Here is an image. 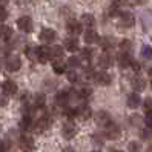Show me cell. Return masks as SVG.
<instances>
[{
    "instance_id": "6da1fadb",
    "label": "cell",
    "mask_w": 152,
    "mask_h": 152,
    "mask_svg": "<svg viewBox=\"0 0 152 152\" xmlns=\"http://www.w3.org/2000/svg\"><path fill=\"white\" fill-rule=\"evenodd\" d=\"M17 26H19V29H20V31H23V32H31V31H32V28H34L31 17H28V15L20 17V19L17 20Z\"/></svg>"
},
{
    "instance_id": "7a4b0ae2",
    "label": "cell",
    "mask_w": 152,
    "mask_h": 152,
    "mask_svg": "<svg viewBox=\"0 0 152 152\" xmlns=\"http://www.w3.org/2000/svg\"><path fill=\"white\" fill-rule=\"evenodd\" d=\"M39 39L43 42V43H52L56 39H57V32L54 31V29H49V28H45V29H42V32H40V35H39Z\"/></svg>"
},
{
    "instance_id": "3957f363",
    "label": "cell",
    "mask_w": 152,
    "mask_h": 152,
    "mask_svg": "<svg viewBox=\"0 0 152 152\" xmlns=\"http://www.w3.org/2000/svg\"><path fill=\"white\" fill-rule=\"evenodd\" d=\"M75 117H78L80 120L86 121V120H89V118L92 117V111H91V108H89V106L82 104V106H78V108L75 109Z\"/></svg>"
},
{
    "instance_id": "277c9868",
    "label": "cell",
    "mask_w": 152,
    "mask_h": 152,
    "mask_svg": "<svg viewBox=\"0 0 152 152\" xmlns=\"http://www.w3.org/2000/svg\"><path fill=\"white\" fill-rule=\"evenodd\" d=\"M19 146H20V149H22L23 152H31V151L34 149V146H35V143H34V140H32L31 137L22 135L20 140H19Z\"/></svg>"
},
{
    "instance_id": "5b68a950",
    "label": "cell",
    "mask_w": 152,
    "mask_h": 152,
    "mask_svg": "<svg viewBox=\"0 0 152 152\" xmlns=\"http://www.w3.org/2000/svg\"><path fill=\"white\" fill-rule=\"evenodd\" d=\"M22 66L20 63V58L17 56H10L6 58V69L10 71V72H15V71H19Z\"/></svg>"
},
{
    "instance_id": "8992f818",
    "label": "cell",
    "mask_w": 152,
    "mask_h": 152,
    "mask_svg": "<svg viewBox=\"0 0 152 152\" xmlns=\"http://www.w3.org/2000/svg\"><path fill=\"white\" fill-rule=\"evenodd\" d=\"M94 82L98 83V85H103V86H108L111 82H112V77L108 74V72H95L94 74Z\"/></svg>"
},
{
    "instance_id": "52a82bcc",
    "label": "cell",
    "mask_w": 152,
    "mask_h": 152,
    "mask_svg": "<svg viewBox=\"0 0 152 152\" xmlns=\"http://www.w3.org/2000/svg\"><path fill=\"white\" fill-rule=\"evenodd\" d=\"M52 58V49L49 46H40L39 48V57L37 60L42 61V63H46L48 60Z\"/></svg>"
},
{
    "instance_id": "ba28073f",
    "label": "cell",
    "mask_w": 152,
    "mask_h": 152,
    "mask_svg": "<svg viewBox=\"0 0 152 152\" xmlns=\"http://www.w3.org/2000/svg\"><path fill=\"white\" fill-rule=\"evenodd\" d=\"M106 128V137L108 138H111V140H115V138H118L120 137V134H121V131H120V128L117 126V124H114V123H109L108 126H104Z\"/></svg>"
},
{
    "instance_id": "9c48e42d",
    "label": "cell",
    "mask_w": 152,
    "mask_h": 152,
    "mask_svg": "<svg viewBox=\"0 0 152 152\" xmlns=\"http://www.w3.org/2000/svg\"><path fill=\"white\" fill-rule=\"evenodd\" d=\"M98 65H100V68L103 69H108L114 65V58L111 54H108V52H103V54L98 57Z\"/></svg>"
},
{
    "instance_id": "30bf717a",
    "label": "cell",
    "mask_w": 152,
    "mask_h": 152,
    "mask_svg": "<svg viewBox=\"0 0 152 152\" xmlns=\"http://www.w3.org/2000/svg\"><path fill=\"white\" fill-rule=\"evenodd\" d=\"M95 121H97L98 126H108L111 123V115L104 111H100V112L95 114Z\"/></svg>"
},
{
    "instance_id": "8fae6325",
    "label": "cell",
    "mask_w": 152,
    "mask_h": 152,
    "mask_svg": "<svg viewBox=\"0 0 152 152\" xmlns=\"http://www.w3.org/2000/svg\"><path fill=\"white\" fill-rule=\"evenodd\" d=\"M75 134H77V128L74 126L72 123H66L63 129H61V135H63L66 140H71V138H74L75 137Z\"/></svg>"
},
{
    "instance_id": "7c38bea8",
    "label": "cell",
    "mask_w": 152,
    "mask_h": 152,
    "mask_svg": "<svg viewBox=\"0 0 152 152\" xmlns=\"http://www.w3.org/2000/svg\"><path fill=\"white\" fill-rule=\"evenodd\" d=\"M69 100H71V94L66 92V91H61V92H58V94L56 95V104L61 106V108H66L68 103H69Z\"/></svg>"
},
{
    "instance_id": "4fadbf2b",
    "label": "cell",
    "mask_w": 152,
    "mask_h": 152,
    "mask_svg": "<svg viewBox=\"0 0 152 152\" xmlns=\"http://www.w3.org/2000/svg\"><path fill=\"white\" fill-rule=\"evenodd\" d=\"M49 126H51V118L49 117H42L37 123H34V129L37 132L46 131V129H49Z\"/></svg>"
},
{
    "instance_id": "5bb4252c",
    "label": "cell",
    "mask_w": 152,
    "mask_h": 152,
    "mask_svg": "<svg viewBox=\"0 0 152 152\" xmlns=\"http://www.w3.org/2000/svg\"><path fill=\"white\" fill-rule=\"evenodd\" d=\"M66 29L69 34H72V35H77L82 32V23L77 22V20H69L66 23Z\"/></svg>"
},
{
    "instance_id": "9a60e30c",
    "label": "cell",
    "mask_w": 152,
    "mask_h": 152,
    "mask_svg": "<svg viewBox=\"0 0 152 152\" xmlns=\"http://www.w3.org/2000/svg\"><path fill=\"white\" fill-rule=\"evenodd\" d=\"M3 94L5 95H14L15 92H17V85L12 82V80H5V82H3Z\"/></svg>"
},
{
    "instance_id": "2e32d148",
    "label": "cell",
    "mask_w": 152,
    "mask_h": 152,
    "mask_svg": "<svg viewBox=\"0 0 152 152\" xmlns=\"http://www.w3.org/2000/svg\"><path fill=\"white\" fill-rule=\"evenodd\" d=\"M20 126H22V129H25V131H31V129H34V120H32L31 114H29L28 111L25 112L23 118H22V123H20Z\"/></svg>"
},
{
    "instance_id": "e0dca14e",
    "label": "cell",
    "mask_w": 152,
    "mask_h": 152,
    "mask_svg": "<svg viewBox=\"0 0 152 152\" xmlns=\"http://www.w3.org/2000/svg\"><path fill=\"white\" fill-rule=\"evenodd\" d=\"M134 22H135V19H134V15L131 12H123L120 15V25L124 26V28H131V26H134Z\"/></svg>"
},
{
    "instance_id": "ac0fdd59",
    "label": "cell",
    "mask_w": 152,
    "mask_h": 152,
    "mask_svg": "<svg viewBox=\"0 0 152 152\" xmlns=\"http://www.w3.org/2000/svg\"><path fill=\"white\" fill-rule=\"evenodd\" d=\"M82 26H85V28H88V29H92V26L95 25V19H94V15L92 14H89V12H86V14H83L82 15Z\"/></svg>"
},
{
    "instance_id": "d6986e66",
    "label": "cell",
    "mask_w": 152,
    "mask_h": 152,
    "mask_svg": "<svg viewBox=\"0 0 152 152\" xmlns=\"http://www.w3.org/2000/svg\"><path fill=\"white\" fill-rule=\"evenodd\" d=\"M132 88L135 89L137 92L140 91H145V88H146V82H145V78H141V77H134L132 78Z\"/></svg>"
},
{
    "instance_id": "ffe728a7",
    "label": "cell",
    "mask_w": 152,
    "mask_h": 152,
    "mask_svg": "<svg viewBox=\"0 0 152 152\" xmlns=\"http://www.w3.org/2000/svg\"><path fill=\"white\" fill-rule=\"evenodd\" d=\"M131 61H132V58L129 57L128 52H120L118 54V65H120V68H129Z\"/></svg>"
},
{
    "instance_id": "44dd1931",
    "label": "cell",
    "mask_w": 152,
    "mask_h": 152,
    "mask_svg": "<svg viewBox=\"0 0 152 152\" xmlns=\"http://www.w3.org/2000/svg\"><path fill=\"white\" fill-rule=\"evenodd\" d=\"M85 42L86 43H98L100 42V37H98V34L94 29H88L85 32Z\"/></svg>"
},
{
    "instance_id": "7402d4cb",
    "label": "cell",
    "mask_w": 152,
    "mask_h": 152,
    "mask_svg": "<svg viewBox=\"0 0 152 152\" xmlns=\"http://www.w3.org/2000/svg\"><path fill=\"white\" fill-rule=\"evenodd\" d=\"M11 35H12V29L10 28V26L0 25V39L6 42V40H10V39H11Z\"/></svg>"
},
{
    "instance_id": "603a6c76",
    "label": "cell",
    "mask_w": 152,
    "mask_h": 152,
    "mask_svg": "<svg viewBox=\"0 0 152 152\" xmlns=\"http://www.w3.org/2000/svg\"><path fill=\"white\" fill-rule=\"evenodd\" d=\"M128 106H129L131 109H135V108H138V106H140V97H138L137 92L135 94H131L128 97Z\"/></svg>"
},
{
    "instance_id": "cb8c5ba5",
    "label": "cell",
    "mask_w": 152,
    "mask_h": 152,
    "mask_svg": "<svg viewBox=\"0 0 152 152\" xmlns=\"http://www.w3.org/2000/svg\"><path fill=\"white\" fill-rule=\"evenodd\" d=\"M65 48L68 51H77L78 49V40L74 39V37H69L65 40Z\"/></svg>"
},
{
    "instance_id": "d4e9b609",
    "label": "cell",
    "mask_w": 152,
    "mask_h": 152,
    "mask_svg": "<svg viewBox=\"0 0 152 152\" xmlns=\"http://www.w3.org/2000/svg\"><path fill=\"white\" fill-rule=\"evenodd\" d=\"M100 45L104 51H109L115 46V42H114L112 37H104V39H100Z\"/></svg>"
},
{
    "instance_id": "484cf974",
    "label": "cell",
    "mask_w": 152,
    "mask_h": 152,
    "mask_svg": "<svg viewBox=\"0 0 152 152\" xmlns=\"http://www.w3.org/2000/svg\"><path fill=\"white\" fill-rule=\"evenodd\" d=\"M91 95H92V88H89V86H83V88H80V91H78V97H80V98L86 100V98H89Z\"/></svg>"
},
{
    "instance_id": "4316f807",
    "label": "cell",
    "mask_w": 152,
    "mask_h": 152,
    "mask_svg": "<svg viewBox=\"0 0 152 152\" xmlns=\"http://www.w3.org/2000/svg\"><path fill=\"white\" fill-rule=\"evenodd\" d=\"M51 49H52V58L51 60H61V57H63V48L61 46H54Z\"/></svg>"
},
{
    "instance_id": "83f0119b",
    "label": "cell",
    "mask_w": 152,
    "mask_h": 152,
    "mask_svg": "<svg viewBox=\"0 0 152 152\" xmlns=\"http://www.w3.org/2000/svg\"><path fill=\"white\" fill-rule=\"evenodd\" d=\"M52 68H54V72L61 74V72H65L66 65H65V63H61L60 60H54V63H52Z\"/></svg>"
},
{
    "instance_id": "f1b7e54d",
    "label": "cell",
    "mask_w": 152,
    "mask_h": 152,
    "mask_svg": "<svg viewBox=\"0 0 152 152\" xmlns=\"http://www.w3.org/2000/svg\"><path fill=\"white\" fill-rule=\"evenodd\" d=\"M66 66L71 68V69H75L80 66V58L78 57H69L68 61H66Z\"/></svg>"
},
{
    "instance_id": "f546056e",
    "label": "cell",
    "mask_w": 152,
    "mask_h": 152,
    "mask_svg": "<svg viewBox=\"0 0 152 152\" xmlns=\"http://www.w3.org/2000/svg\"><path fill=\"white\" fill-rule=\"evenodd\" d=\"M80 56H82V60L83 61H89L92 57V49H89V48H83L82 52H80Z\"/></svg>"
},
{
    "instance_id": "4dcf8cb0",
    "label": "cell",
    "mask_w": 152,
    "mask_h": 152,
    "mask_svg": "<svg viewBox=\"0 0 152 152\" xmlns=\"http://www.w3.org/2000/svg\"><path fill=\"white\" fill-rule=\"evenodd\" d=\"M26 56H28L31 60L37 58V57H39V48H32V46L26 48Z\"/></svg>"
},
{
    "instance_id": "1f68e13d",
    "label": "cell",
    "mask_w": 152,
    "mask_h": 152,
    "mask_svg": "<svg viewBox=\"0 0 152 152\" xmlns=\"http://www.w3.org/2000/svg\"><path fill=\"white\" fill-rule=\"evenodd\" d=\"M131 48H132V43H131L129 40H123V42H120V51H121V52H128V54H129Z\"/></svg>"
},
{
    "instance_id": "d6a6232c",
    "label": "cell",
    "mask_w": 152,
    "mask_h": 152,
    "mask_svg": "<svg viewBox=\"0 0 152 152\" xmlns=\"http://www.w3.org/2000/svg\"><path fill=\"white\" fill-rule=\"evenodd\" d=\"M141 56L145 57V58H152V46L145 45V46L141 48Z\"/></svg>"
},
{
    "instance_id": "836d02e7",
    "label": "cell",
    "mask_w": 152,
    "mask_h": 152,
    "mask_svg": "<svg viewBox=\"0 0 152 152\" xmlns=\"http://www.w3.org/2000/svg\"><path fill=\"white\" fill-rule=\"evenodd\" d=\"M34 106H37V108H42V106H45V95L42 94H37L34 97Z\"/></svg>"
},
{
    "instance_id": "e575fe53",
    "label": "cell",
    "mask_w": 152,
    "mask_h": 152,
    "mask_svg": "<svg viewBox=\"0 0 152 152\" xmlns=\"http://www.w3.org/2000/svg\"><path fill=\"white\" fill-rule=\"evenodd\" d=\"M141 138L143 140H151L152 138V128H146V129H143L141 131Z\"/></svg>"
},
{
    "instance_id": "d590c367",
    "label": "cell",
    "mask_w": 152,
    "mask_h": 152,
    "mask_svg": "<svg viewBox=\"0 0 152 152\" xmlns=\"http://www.w3.org/2000/svg\"><path fill=\"white\" fill-rule=\"evenodd\" d=\"M68 80H69L71 83L78 82V74L75 72V71H69V72H68Z\"/></svg>"
},
{
    "instance_id": "8d00e7d4",
    "label": "cell",
    "mask_w": 152,
    "mask_h": 152,
    "mask_svg": "<svg viewBox=\"0 0 152 152\" xmlns=\"http://www.w3.org/2000/svg\"><path fill=\"white\" fill-rule=\"evenodd\" d=\"M143 109L146 112H151L152 111V98H146L145 103H143Z\"/></svg>"
},
{
    "instance_id": "74e56055",
    "label": "cell",
    "mask_w": 152,
    "mask_h": 152,
    "mask_svg": "<svg viewBox=\"0 0 152 152\" xmlns=\"http://www.w3.org/2000/svg\"><path fill=\"white\" fill-rule=\"evenodd\" d=\"M8 19V12L5 10V6H0V22H3Z\"/></svg>"
},
{
    "instance_id": "f35d334b",
    "label": "cell",
    "mask_w": 152,
    "mask_h": 152,
    "mask_svg": "<svg viewBox=\"0 0 152 152\" xmlns=\"http://www.w3.org/2000/svg\"><path fill=\"white\" fill-rule=\"evenodd\" d=\"M65 115H66L68 118L75 117V109H69V108H66V109H65Z\"/></svg>"
},
{
    "instance_id": "ab89813d",
    "label": "cell",
    "mask_w": 152,
    "mask_h": 152,
    "mask_svg": "<svg viewBox=\"0 0 152 152\" xmlns=\"http://www.w3.org/2000/svg\"><path fill=\"white\" fill-rule=\"evenodd\" d=\"M146 124L149 128H152V111L146 114Z\"/></svg>"
},
{
    "instance_id": "60d3db41",
    "label": "cell",
    "mask_w": 152,
    "mask_h": 152,
    "mask_svg": "<svg viewBox=\"0 0 152 152\" xmlns=\"http://www.w3.org/2000/svg\"><path fill=\"white\" fill-rule=\"evenodd\" d=\"M138 143H131L129 145V152H138Z\"/></svg>"
},
{
    "instance_id": "b9f144b4",
    "label": "cell",
    "mask_w": 152,
    "mask_h": 152,
    "mask_svg": "<svg viewBox=\"0 0 152 152\" xmlns=\"http://www.w3.org/2000/svg\"><path fill=\"white\" fill-rule=\"evenodd\" d=\"M0 152H8V143L0 141Z\"/></svg>"
},
{
    "instance_id": "7bdbcfd3",
    "label": "cell",
    "mask_w": 152,
    "mask_h": 152,
    "mask_svg": "<svg viewBox=\"0 0 152 152\" xmlns=\"http://www.w3.org/2000/svg\"><path fill=\"white\" fill-rule=\"evenodd\" d=\"M6 97H8V95H0V106H6V104H8Z\"/></svg>"
},
{
    "instance_id": "ee69618b",
    "label": "cell",
    "mask_w": 152,
    "mask_h": 152,
    "mask_svg": "<svg viewBox=\"0 0 152 152\" xmlns=\"http://www.w3.org/2000/svg\"><path fill=\"white\" fill-rule=\"evenodd\" d=\"M131 66L135 69V71H140V65H138V61H135V60H132V61H131Z\"/></svg>"
},
{
    "instance_id": "f6af8a7d",
    "label": "cell",
    "mask_w": 152,
    "mask_h": 152,
    "mask_svg": "<svg viewBox=\"0 0 152 152\" xmlns=\"http://www.w3.org/2000/svg\"><path fill=\"white\" fill-rule=\"evenodd\" d=\"M61 152H75V151H74L72 148H65V149L61 151Z\"/></svg>"
},
{
    "instance_id": "bcb514c9",
    "label": "cell",
    "mask_w": 152,
    "mask_h": 152,
    "mask_svg": "<svg viewBox=\"0 0 152 152\" xmlns=\"http://www.w3.org/2000/svg\"><path fill=\"white\" fill-rule=\"evenodd\" d=\"M8 3V0H0V6H5Z\"/></svg>"
},
{
    "instance_id": "7dc6e473",
    "label": "cell",
    "mask_w": 152,
    "mask_h": 152,
    "mask_svg": "<svg viewBox=\"0 0 152 152\" xmlns=\"http://www.w3.org/2000/svg\"><path fill=\"white\" fill-rule=\"evenodd\" d=\"M149 75H151V78H152V69H149Z\"/></svg>"
},
{
    "instance_id": "c3c4849f",
    "label": "cell",
    "mask_w": 152,
    "mask_h": 152,
    "mask_svg": "<svg viewBox=\"0 0 152 152\" xmlns=\"http://www.w3.org/2000/svg\"><path fill=\"white\" fill-rule=\"evenodd\" d=\"M112 152H121V151H112Z\"/></svg>"
}]
</instances>
